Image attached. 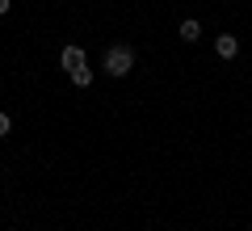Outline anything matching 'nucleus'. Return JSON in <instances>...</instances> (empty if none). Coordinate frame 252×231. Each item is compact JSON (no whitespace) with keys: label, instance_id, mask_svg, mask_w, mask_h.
<instances>
[{"label":"nucleus","instance_id":"obj_1","mask_svg":"<svg viewBox=\"0 0 252 231\" xmlns=\"http://www.w3.org/2000/svg\"><path fill=\"white\" fill-rule=\"evenodd\" d=\"M130 67H135V51H130V46H109L105 51V76L122 80Z\"/></svg>","mask_w":252,"mask_h":231},{"label":"nucleus","instance_id":"obj_2","mask_svg":"<svg viewBox=\"0 0 252 231\" xmlns=\"http://www.w3.org/2000/svg\"><path fill=\"white\" fill-rule=\"evenodd\" d=\"M59 59H63V71H76V67H84V59H89V55H84V46H63V55H59Z\"/></svg>","mask_w":252,"mask_h":231},{"label":"nucleus","instance_id":"obj_3","mask_svg":"<svg viewBox=\"0 0 252 231\" xmlns=\"http://www.w3.org/2000/svg\"><path fill=\"white\" fill-rule=\"evenodd\" d=\"M215 51H219V59H235V55H240V38H235V34H219L215 38Z\"/></svg>","mask_w":252,"mask_h":231},{"label":"nucleus","instance_id":"obj_4","mask_svg":"<svg viewBox=\"0 0 252 231\" xmlns=\"http://www.w3.org/2000/svg\"><path fill=\"white\" fill-rule=\"evenodd\" d=\"M177 34H181V42H198V38H202V26H198L193 17H189V21H181V30H177Z\"/></svg>","mask_w":252,"mask_h":231},{"label":"nucleus","instance_id":"obj_5","mask_svg":"<svg viewBox=\"0 0 252 231\" xmlns=\"http://www.w3.org/2000/svg\"><path fill=\"white\" fill-rule=\"evenodd\" d=\"M67 76H72L76 89H89V84H93V67H76V71H67Z\"/></svg>","mask_w":252,"mask_h":231},{"label":"nucleus","instance_id":"obj_6","mask_svg":"<svg viewBox=\"0 0 252 231\" xmlns=\"http://www.w3.org/2000/svg\"><path fill=\"white\" fill-rule=\"evenodd\" d=\"M9 131H13V118L0 109V139H9Z\"/></svg>","mask_w":252,"mask_h":231},{"label":"nucleus","instance_id":"obj_7","mask_svg":"<svg viewBox=\"0 0 252 231\" xmlns=\"http://www.w3.org/2000/svg\"><path fill=\"white\" fill-rule=\"evenodd\" d=\"M9 4H13V0H0V17H4V13H9Z\"/></svg>","mask_w":252,"mask_h":231}]
</instances>
